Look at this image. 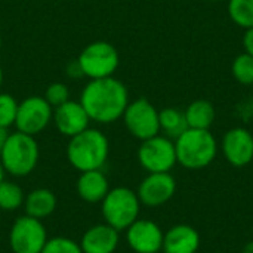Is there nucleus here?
<instances>
[{
	"label": "nucleus",
	"instance_id": "nucleus-32",
	"mask_svg": "<svg viewBox=\"0 0 253 253\" xmlns=\"http://www.w3.org/2000/svg\"><path fill=\"white\" fill-rule=\"evenodd\" d=\"M0 49H1V36H0Z\"/></svg>",
	"mask_w": 253,
	"mask_h": 253
},
{
	"label": "nucleus",
	"instance_id": "nucleus-12",
	"mask_svg": "<svg viewBox=\"0 0 253 253\" xmlns=\"http://www.w3.org/2000/svg\"><path fill=\"white\" fill-rule=\"evenodd\" d=\"M125 233L129 248L135 253H159L163 248L165 233L151 219L138 218Z\"/></svg>",
	"mask_w": 253,
	"mask_h": 253
},
{
	"label": "nucleus",
	"instance_id": "nucleus-24",
	"mask_svg": "<svg viewBox=\"0 0 253 253\" xmlns=\"http://www.w3.org/2000/svg\"><path fill=\"white\" fill-rule=\"evenodd\" d=\"M18 104L19 102L12 95L0 92V127L9 129L15 126Z\"/></svg>",
	"mask_w": 253,
	"mask_h": 253
},
{
	"label": "nucleus",
	"instance_id": "nucleus-31",
	"mask_svg": "<svg viewBox=\"0 0 253 253\" xmlns=\"http://www.w3.org/2000/svg\"><path fill=\"white\" fill-rule=\"evenodd\" d=\"M1 83H3V70L0 67V87H1Z\"/></svg>",
	"mask_w": 253,
	"mask_h": 253
},
{
	"label": "nucleus",
	"instance_id": "nucleus-6",
	"mask_svg": "<svg viewBox=\"0 0 253 253\" xmlns=\"http://www.w3.org/2000/svg\"><path fill=\"white\" fill-rule=\"evenodd\" d=\"M83 76L90 80L113 77L120 64L117 49L108 42H93L87 44L76 59Z\"/></svg>",
	"mask_w": 253,
	"mask_h": 253
},
{
	"label": "nucleus",
	"instance_id": "nucleus-25",
	"mask_svg": "<svg viewBox=\"0 0 253 253\" xmlns=\"http://www.w3.org/2000/svg\"><path fill=\"white\" fill-rule=\"evenodd\" d=\"M42 253H83L80 243L68 237L47 239Z\"/></svg>",
	"mask_w": 253,
	"mask_h": 253
},
{
	"label": "nucleus",
	"instance_id": "nucleus-21",
	"mask_svg": "<svg viewBox=\"0 0 253 253\" xmlns=\"http://www.w3.org/2000/svg\"><path fill=\"white\" fill-rule=\"evenodd\" d=\"M24 200L25 193L18 184L7 179L0 182V211L15 212L24 206Z\"/></svg>",
	"mask_w": 253,
	"mask_h": 253
},
{
	"label": "nucleus",
	"instance_id": "nucleus-1",
	"mask_svg": "<svg viewBox=\"0 0 253 253\" xmlns=\"http://www.w3.org/2000/svg\"><path fill=\"white\" fill-rule=\"evenodd\" d=\"M80 104L90 122L108 125L122 119L129 101V92L116 77L90 80L82 90Z\"/></svg>",
	"mask_w": 253,
	"mask_h": 253
},
{
	"label": "nucleus",
	"instance_id": "nucleus-11",
	"mask_svg": "<svg viewBox=\"0 0 253 253\" xmlns=\"http://www.w3.org/2000/svg\"><path fill=\"white\" fill-rule=\"evenodd\" d=\"M176 193V181L170 172L148 173L138 187V199L147 208H159L166 205Z\"/></svg>",
	"mask_w": 253,
	"mask_h": 253
},
{
	"label": "nucleus",
	"instance_id": "nucleus-20",
	"mask_svg": "<svg viewBox=\"0 0 253 253\" xmlns=\"http://www.w3.org/2000/svg\"><path fill=\"white\" fill-rule=\"evenodd\" d=\"M159 122H160V132H163L165 136L173 141L188 129L184 111L175 107H166L160 110Z\"/></svg>",
	"mask_w": 253,
	"mask_h": 253
},
{
	"label": "nucleus",
	"instance_id": "nucleus-5",
	"mask_svg": "<svg viewBox=\"0 0 253 253\" xmlns=\"http://www.w3.org/2000/svg\"><path fill=\"white\" fill-rule=\"evenodd\" d=\"M141 206L136 191L127 187H116L110 188L101 202V213L104 222L120 233L126 231L139 218Z\"/></svg>",
	"mask_w": 253,
	"mask_h": 253
},
{
	"label": "nucleus",
	"instance_id": "nucleus-33",
	"mask_svg": "<svg viewBox=\"0 0 253 253\" xmlns=\"http://www.w3.org/2000/svg\"><path fill=\"white\" fill-rule=\"evenodd\" d=\"M211 1H218V0H211Z\"/></svg>",
	"mask_w": 253,
	"mask_h": 253
},
{
	"label": "nucleus",
	"instance_id": "nucleus-18",
	"mask_svg": "<svg viewBox=\"0 0 253 253\" xmlns=\"http://www.w3.org/2000/svg\"><path fill=\"white\" fill-rule=\"evenodd\" d=\"M58 200L53 191L47 188H36L25 194L24 208L25 215L43 221L44 218L50 216L56 209Z\"/></svg>",
	"mask_w": 253,
	"mask_h": 253
},
{
	"label": "nucleus",
	"instance_id": "nucleus-8",
	"mask_svg": "<svg viewBox=\"0 0 253 253\" xmlns=\"http://www.w3.org/2000/svg\"><path fill=\"white\" fill-rule=\"evenodd\" d=\"M122 119L127 132L139 141L150 139L160 133L159 110L145 98L129 102Z\"/></svg>",
	"mask_w": 253,
	"mask_h": 253
},
{
	"label": "nucleus",
	"instance_id": "nucleus-2",
	"mask_svg": "<svg viewBox=\"0 0 253 253\" xmlns=\"http://www.w3.org/2000/svg\"><path fill=\"white\" fill-rule=\"evenodd\" d=\"M108 138L93 127H87L82 133L70 138L67 145V159L79 172L102 169L108 160Z\"/></svg>",
	"mask_w": 253,
	"mask_h": 253
},
{
	"label": "nucleus",
	"instance_id": "nucleus-14",
	"mask_svg": "<svg viewBox=\"0 0 253 253\" xmlns=\"http://www.w3.org/2000/svg\"><path fill=\"white\" fill-rule=\"evenodd\" d=\"M52 122L61 135L73 138L89 127L90 119L80 101L70 99L65 104L53 108Z\"/></svg>",
	"mask_w": 253,
	"mask_h": 253
},
{
	"label": "nucleus",
	"instance_id": "nucleus-13",
	"mask_svg": "<svg viewBox=\"0 0 253 253\" xmlns=\"http://www.w3.org/2000/svg\"><path fill=\"white\" fill-rule=\"evenodd\" d=\"M221 150L231 166L245 168L253 162V135L245 127H233L222 136Z\"/></svg>",
	"mask_w": 253,
	"mask_h": 253
},
{
	"label": "nucleus",
	"instance_id": "nucleus-27",
	"mask_svg": "<svg viewBox=\"0 0 253 253\" xmlns=\"http://www.w3.org/2000/svg\"><path fill=\"white\" fill-rule=\"evenodd\" d=\"M243 47L245 52L249 53L253 58V28H248L243 36Z\"/></svg>",
	"mask_w": 253,
	"mask_h": 253
},
{
	"label": "nucleus",
	"instance_id": "nucleus-4",
	"mask_svg": "<svg viewBox=\"0 0 253 253\" xmlns=\"http://www.w3.org/2000/svg\"><path fill=\"white\" fill-rule=\"evenodd\" d=\"M40 157V148L34 136L12 132L9 133L1 151H0V163L6 173L15 178H24L30 175Z\"/></svg>",
	"mask_w": 253,
	"mask_h": 253
},
{
	"label": "nucleus",
	"instance_id": "nucleus-15",
	"mask_svg": "<svg viewBox=\"0 0 253 253\" xmlns=\"http://www.w3.org/2000/svg\"><path fill=\"white\" fill-rule=\"evenodd\" d=\"M120 243V233L108 224H98L86 230L80 240L83 253H114Z\"/></svg>",
	"mask_w": 253,
	"mask_h": 253
},
{
	"label": "nucleus",
	"instance_id": "nucleus-7",
	"mask_svg": "<svg viewBox=\"0 0 253 253\" xmlns=\"http://www.w3.org/2000/svg\"><path fill=\"white\" fill-rule=\"evenodd\" d=\"M138 162L148 173L170 172L175 165H178L173 139L159 133L150 139L141 141Z\"/></svg>",
	"mask_w": 253,
	"mask_h": 253
},
{
	"label": "nucleus",
	"instance_id": "nucleus-16",
	"mask_svg": "<svg viewBox=\"0 0 253 253\" xmlns=\"http://www.w3.org/2000/svg\"><path fill=\"white\" fill-rule=\"evenodd\" d=\"M200 248V234L187 224H178L169 228L163 237L165 253H197Z\"/></svg>",
	"mask_w": 253,
	"mask_h": 253
},
{
	"label": "nucleus",
	"instance_id": "nucleus-29",
	"mask_svg": "<svg viewBox=\"0 0 253 253\" xmlns=\"http://www.w3.org/2000/svg\"><path fill=\"white\" fill-rule=\"evenodd\" d=\"M242 253H253V240L245 245V248L242 249Z\"/></svg>",
	"mask_w": 253,
	"mask_h": 253
},
{
	"label": "nucleus",
	"instance_id": "nucleus-10",
	"mask_svg": "<svg viewBox=\"0 0 253 253\" xmlns=\"http://www.w3.org/2000/svg\"><path fill=\"white\" fill-rule=\"evenodd\" d=\"M53 117V108L44 96H28L18 104L15 127L18 132L36 136L42 133Z\"/></svg>",
	"mask_w": 253,
	"mask_h": 253
},
{
	"label": "nucleus",
	"instance_id": "nucleus-28",
	"mask_svg": "<svg viewBox=\"0 0 253 253\" xmlns=\"http://www.w3.org/2000/svg\"><path fill=\"white\" fill-rule=\"evenodd\" d=\"M7 136H9V129L0 127V151H1V148H3V145H4V142H6V139H7Z\"/></svg>",
	"mask_w": 253,
	"mask_h": 253
},
{
	"label": "nucleus",
	"instance_id": "nucleus-9",
	"mask_svg": "<svg viewBox=\"0 0 253 253\" xmlns=\"http://www.w3.org/2000/svg\"><path fill=\"white\" fill-rule=\"evenodd\" d=\"M47 239L44 224L28 215L16 218L9 231V246L13 253H42Z\"/></svg>",
	"mask_w": 253,
	"mask_h": 253
},
{
	"label": "nucleus",
	"instance_id": "nucleus-3",
	"mask_svg": "<svg viewBox=\"0 0 253 253\" xmlns=\"http://www.w3.org/2000/svg\"><path fill=\"white\" fill-rule=\"evenodd\" d=\"M173 142L178 165L190 170L208 168L218 154V142L211 130L188 127Z\"/></svg>",
	"mask_w": 253,
	"mask_h": 253
},
{
	"label": "nucleus",
	"instance_id": "nucleus-19",
	"mask_svg": "<svg viewBox=\"0 0 253 253\" xmlns=\"http://www.w3.org/2000/svg\"><path fill=\"white\" fill-rule=\"evenodd\" d=\"M185 120L190 129H205L209 130L215 122L216 111L211 101L208 99H196L184 111Z\"/></svg>",
	"mask_w": 253,
	"mask_h": 253
},
{
	"label": "nucleus",
	"instance_id": "nucleus-34",
	"mask_svg": "<svg viewBox=\"0 0 253 253\" xmlns=\"http://www.w3.org/2000/svg\"><path fill=\"white\" fill-rule=\"evenodd\" d=\"M252 87H253V86H252Z\"/></svg>",
	"mask_w": 253,
	"mask_h": 253
},
{
	"label": "nucleus",
	"instance_id": "nucleus-23",
	"mask_svg": "<svg viewBox=\"0 0 253 253\" xmlns=\"http://www.w3.org/2000/svg\"><path fill=\"white\" fill-rule=\"evenodd\" d=\"M231 71L234 79L243 86H253V58L243 52L237 55L231 64Z\"/></svg>",
	"mask_w": 253,
	"mask_h": 253
},
{
	"label": "nucleus",
	"instance_id": "nucleus-17",
	"mask_svg": "<svg viewBox=\"0 0 253 253\" xmlns=\"http://www.w3.org/2000/svg\"><path fill=\"white\" fill-rule=\"evenodd\" d=\"M76 191L86 203H101L110 191V181L102 169L80 172L76 182Z\"/></svg>",
	"mask_w": 253,
	"mask_h": 253
},
{
	"label": "nucleus",
	"instance_id": "nucleus-22",
	"mask_svg": "<svg viewBox=\"0 0 253 253\" xmlns=\"http://www.w3.org/2000/svg\"><path fill=\"white\" fill-rule=\"evenodd\" d=\"M228 15L240 28H253V0H230Z\"/></svg>",
	"mask_w": 253,
	"mask_h": 253
},
{
	"label": "nucleus",
	"instance_id": "nucleus-26",
	"mask_svg": "<svg viewBox=\"0 0 253 253\" xmlns=\"http://www.w3.org/2000/svg\"><path fill=\"white\" fill-rule=\"evenodd\" d=\"M44 99L50 104L52 108H56V107L65 104L67 101H70V89L65 83L55 82L47 86V89L44 92Z\"/></svg>",
	"mask_w": 253,
	"mask_h": 253
},
{
	"label": "nucleus",
	"instance_id": "nucleus-30",
	"mask_svg": "<svg viewBox=\"0 0 253 253\" xmlns=\"http://www.w3.org/2000/svg\"><path fill=\"white\" fill-rule=\"evenodd\" d=\"M4 175H6V172H4V169H3V166H1V163H0V182L4 179Z\"/></svg>",
	"mask_w": 253,
	"mask_h": 253
}]
</instances>
